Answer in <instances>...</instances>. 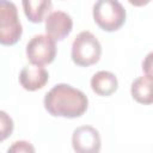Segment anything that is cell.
Here are the masks:
<instances>
[{
	"label": "cell",
	"instance_id": "cell-2",
	"mask_svg": "<svg viewBox=\"0 0 153 153\" xmlns=\"http://www.w3.org/2000/svg\"><path fill=\"white\" fill-rule=\"evenodd\" d=\"M92 16L102 30L112 32L123 26L127 13L118 0H97L93 5Z\"/></svg>",
	"mask_w": 153,
	"mask_h": 153
},
{
	"label": "cell",
	"instance_id": "cell-4",
	"mask_svg": "<svg viewBox=\"0 0 153 153\" xmlns=\"http://www.w3.org/2000/svg\"><path fill=\"white\" fill-rule=\"evenodd\" d=\"M23 33L17 6L10 0H0V44L13 45Z\"/></svg>",
	"mask_w": 153,
	"mask_h": 153
},
{
	"label": "cell",
	"instance_id": "cell-11",
	"mask_svg": "<svg viewBox=\"0 0 153 153\" xmlns=\"http://www.w3.org/2000/svg\"><path fill=\"white\" fill-rule=\"evenodd\" d=\"M152 75L145 74L142 76L136 78L130 86V93L131 97L140 104H151L153 102L152 96Z\"/></svg>",
	"mask_w": 153,
	"mask_h": 153
},
{
	"label": "cell",
	"instance_id": "cell-9",
	"mask_svg": "<svg viewBox=\"0 0 153 153\" xmlns=\"http://www.w3.org/2000/svg\"><path fill=\"white\" fill-rule=\"evenodd\" d=\"M91 88L98 96L109 97L117 91L118 80L114 73L99 71L91 78Z\"/></svg>",
	"mask_w": 153,
	"mask_h": 153
},
{
	"label": "cell",
	"instance_id": "cell-8",
	"mask_svg": "<svg viewBox=\"0 0 153 153\" xmlns=\"http://www.w3.org/2000/svg\"><path fill=\"white\" fill-rule=\"evenodd\" d=\"M49 80V73L43 66L30 65L23 67L19 73V82L26 91H37L45 86Z\"/></svg>",
	"mask_w": 153,
	"mask_h": 153
},
{
	"label": "cell",
	"instance_id": "cell-10",
	"mask_svg": "<svg viewBox=\"0 0 153 153\" xmlns=\"http://www.w3.org/2000/svg\"><path fill=\"white\" fill-rule=\"evenodd\" d=\"M22 5L26 18L35 24L42 23L53 7L51 0H22Z\"/></svg>",
	"mask_w": 153,
	"mask_h": 153
},
{
	"label": "cell",
	"instance_id": "cell-6",
	"mask_svg": "<svg viewBox=\"0 0 153 153\" xmlns=\"http://www.w3.org/2000/svg\"><path fill=\"white\" fill-rule=\"evenodd\" d=\"M99 131L91 126H80L72 135V147L78 153H97L100 151Z\"/></svg>",
	"mask_w": 153,
	"mask_h": 153
},
{
	"label": "cell",
	"instance_id": "cell-13",
	"mask_svg": "<svg viewBox=\"0 0 153 153\" xmlns=\"http://www.w3.org/2000/svg\"><path fill=\"white\" fill-rule=\"evenodd\" d=\"M8 153H33L35 152V147L27 142V141H16L12 143V146H10L7 148Z\"/></svg>",
	"mask_w": 153,
	"mask_h": 153
},
{
	"label": "cell",
	"instance_id": "cell-15",
	"mask_svg": "<svg viewBox=\"0 0 153 153\" xmlns=\"http://www.w3.org/2000/svg\"><path fill=\"white\" fill-rule=\"evenodd\" d=\"M129 4H131L133 6H137V7H141V6H146L147 4L151 2V0H128Z\"/></svg>",
	"mask_w": 153,
	"mask_h": 153
},
{
	"label": "cell",
	"instance_id": "cell-7",
	"mask_svg": "<svg viewBox=\"0 0 153 153\" xmlns=\"http://www.w3.org/2000/svg\"><path fill=\"white\" fill-rule=\"evenodd\" d=\"M45 32L54 41H63L73 29L72 17L62 11H54L47 16Z\"/></svg>",
	"mask_w": 153,
	"mask_h": 153
},
{
	"label": "cell",
	"instance_id": "cell-14",
	"mask_svg": "<svg viewBox=\"0 0 153 153\" xmlns=\"http://www.w3.org/2000/svg\"><path fill=\"white\" fill-rule=\"evenodd\" d=\"M151 59H152V54L149 53V54L146 56V60L142 62V69L146 72V74H149V75H152V72H151V66H152Z\"/></svg>",
	"mask_w": 153,
	"mask_h": 153
},
{
	"label": "cell",
	"instance_id": "cell-3",
	"mask_svg": "<svg viewBox=\"0 0 153 153\" xmlns=\"http://www.w3.org/2000/svg\"><path fill=\"white\" fill-rule=\"evenodd\" d=\"M102 45L90 31H81L72 43V60L80 67H88L99 61Z\"/></svg>",
	"mask_w": 153,
	"mask_h": 153
},
{
	"label": "cell",
	"instance_id": "cell-1",
	"mask_svg": "<svg viewBox=\"0 0 153 153\" xmlns=\"http://www.w3.org/2000/svg\"><path fill=\"white\" fill-rule=\"evenodd\" d=\"M44 108L54 117L76 118L82 116L88 108L86 94L68 85L57 84L44 96Z\"/></svg>",
	"mask_w": 153,
	"mask_h": 153
},
{
	"label": "cell",
	"instance_id": "cell-5",
	"mask_svg": "<svg viewBox=\"0 0 153 153\" xmlns=\"http://www.w3.org/2000/svg\"><path fill=\"white\" fill-rule=\"evenodd\" d=\"M25 53L31 65H49L55 60L56 43L48 35H36L27 42Z\"/></svg>",
	"mask_w": 153,
	"mask_h": 153
},
{
	"label": "cell",
	"instance_id": "cell-12",
	"mask_svg": "<svg viewBox=\"0 0 153 153\" xmlns=\"http://www.w3.org/2000/svg\"><path fill=\"white\" fill-rule=\"evenodd\" d=\"M13 129H14V123L11 116L6 111L0 110V142L6 140L8 136H11Z\"/></svg>",
	"mask_w": 153,
	"mask_h": 153
}]
</instances>
